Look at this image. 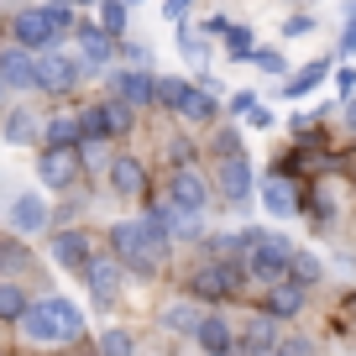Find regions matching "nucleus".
Returning a JSON list of instances; mask_svg holds the SVG:
<instances>
[{
  "label": "nucleus",
  "mask_w": 356,
  "mask_h": 356,
  "mask_svg": "<svg viewBox=\"0 0 356 356\" xmlns=\"http://www.w3.org/2000/svg\"><path fill=\"white\" fill-rule=\"evenodd\" d=\"M111 252H115V262H126L131 273H157V262L168 257V246H157L142 220H115L111 225Z\"/></svg>",
  "instance_id": "1"
},
{
  "label": "nucleus",
  "mask_w": 356,
  "mask_h": 356,
  "mask_svg": "<svg viewBox=\"0 0 356 356\" xmlns=\"http://www.w3.org/2000/svg\"><path fill=\"white\" fill-rule=\"evenodd\" d=\"M241 283H246V262H236V257H220V262L194 267L189 293H194V299H231V293H241Z\"/></svg>",
  "instance_id": "2"
},
{
  "label": "nucleus",
  "mask_w": 356,
  "mask_h": 356,
  "mask_svg": "<svg viewBox=\"0 0 356 356\" xmlns=\"http://www.w3.org/2000/svg\"><path fill=\"white\" fill-rule=\"evenodd\" d=\"M11 37H16L22 53H42V47H53L63 32L53 26V11H47V6H22V11L11 16Z\"/></svg>",
  "instance_id": "3"
},
{
  "label": "nucleus",
  "mask_w": 356,
  "mask_h": 356,
  "mask_svg": "<svg viewBox=\"0 0 356 356\" xmlns=\"http://www.w3.org/2000/svg\"><path fill=\"white\" fill-rule=\"evenodd\" d=\"M289 257H293V246L283 241V236H262V241L246 252V278H257V283H283V278H289Z\"/></svg>",
  "instance_id": "4"
},
{
  "label": "nucleus",
  "mask_w": 356,
  "mask_h": 356,
  "mask_svg": "<svg viewBox=\"0 0 356 356\" xmlns=\"http://www.w3.org/2000/svg\"><path fill=\"white\" fill-rule=\"evenodd\" d=\"M32 79L42 95H68V89L79 84V63L63 53H53V47H42V53H32Z\"/></svg>",
  "instance_id": "5"
},
{
  "label": "nucleus",
  "mask_w": 356,
  "mask_h": 356,
  "mask_svg": "<svg viewBox=\"0 0 356 356\" xmlns=\"http://www.w3.org/2000/svg\"><path fill=\"white\" fill-rule=\"evenodd\" d=\"M16 325H22V341H26V346H42V351H53V346H68V341H63V330H58L53 299H37V304H26Z\"/></svg>",
  "instance_id": "6"
},
{
  "label": "nucleus",
  "mask_w": 356,
  "mask_h": 356,
  "mask_svg": "<svg viewBox=\"0 0 356 356\" xmlns=\"http://www.w3.org/2000/svg\"><path fill=\"white\" fill-rule=\"evenodd\" d=\"M84 278H89V299L100 304V309H111V304L121 299V262H115V257H89Z\"/></svg>",
  "instance_id": "7"
},
{
  "label": "nucleus",
  "mask_w": 356,
  "mask_h": 356,
  "mask_svg": "<svg viewBox=\"0 0 356 356\" xmlns=\"http://www.w3.org/2000/svg\"><path fill=\"white\" fill-rule=\"evenodd\" d=\"M37 173H42L47 189H68V184L84 173V163H79L74 147H42V157H37Z\"/></svg>",
  "instance_id": "8"
},
{
  "label": "nucleus",
  "mask_w": 356,
  "mask_h": 356,
  "mask_svg": "<svg viewBox=\"0 0 356 356\" xmlns=\"http://www.w3.org/2000/svg\"><path fill=\"white\" fill-rule=\"evenodd\" d=\"M168 204H173V210H189V215H204V204H210L204 178L194 173V168H178L173 184H168Z\"/></svg>",
  "instance_id": "9"
},
{
  "label": "nucleus",
  "mask_w": 356,
  "mask_h": 356,
  "mask_svg": "<svg viewBox=\"0 0 356 356\" xmlns=\"http://www.w3.org/2000/svg\"><path fill=\"white\" fill-rule=\"evenodd\" d=\"M194 341L204 346V356H225L236 346V330H231L225 314H200V320H194Z\"/></svg>",
  "instance_id": "10"
},
{
  "label": "nucleus",
  "mask_w": 356,
  "mask_h": 356,
  "mask_svg": "<svg viewBox=\"0 0 356 356\" xmlns=\"http://www.w3.org/2000/svg\"><path fill=\"white\" fill-rule=\"evenodd\" d=\"M111 95L126 100V105H152V74H147V68H115Z\"/></svg>",
  "instance_id": "11"
},
{
  "label": "nucleus",
  "mask_w": 356,
  "mask_h": 356,
  "mask_svg": "<svg viewBox=\"0 0 356 356\" xmlns=\"http://www.w3.org/2000/svg\"><path fill=\"white\" fill-rule=\"evenodd\" d=\"M215 178H220V194H225V200H236V204H241L246 194H252V168H246V157H241V152L220 157Z\"/></svg>",
  "instance_id": "12"
},
{
  "label": "nucleus",
  "mask_w": 356,
  "mask_h": 356,
  "mask_svg": "<svg viewBox=\"0 0 356 356\" xmlns=\"http://www.w3.org/2000/svg\"><path fill=\"white\" fill-rule=\"evenodd\" d=\"M278 341L283 335H278V320H273V314H252V320L241 325V346H246L241 356H267Z\"/></svg>",
  "instance_id": "13"
},
{
  "label": "nucleus",
  "mask_w": 356,
  "mask_h": 356,
  "mask_svg": "<svg viewBox=\"0 0 356 356\" xmlns=\"http://www.w3.org/2000/svg\"><path fill=\"white\" fill-rule=\"evenodd\" d=\"M47 252H53L58 267H68V273H84V262H89V236H84V231H58Z\"/></svg>",
  "instance_id": "14"
},
{
  "label": "nucleus",
  "mask_w": 356,
  "mask_h": 356,
  "mask_svg": "<svg viewBox=\"0 0 356 356\" xmlns=\"http://www.w3.org/2000/svg\"><path fill=\"white\" fill-rule=\"evenodd\" d=\"M11 225H16V236L47 231V204H42V194H16V200H11Z\"/></svg>",
  "instance_id": "15"
},
{
  "label": "nucleus",
  "mask_w": 356,
  "mask_h": 356,
  "mask_svg": "<svg viewBox=\"0 0 356 356\" xmlns=\"http://www.w3.org/2000/svg\"><path fill=\"white\" fill-rule=\"evenodd\" d=\"M111 189L121 194V200H142L147 194V168L136 163V157H115L111 163Z\"/></svg>",
  "instance_id": "16"
},
{
  "label": "nucleus",
  "mask_w": 356,
  "mask_h": 356,
  "mask_svg": "<svg viewBox=\"0 0 356 356\" xmlns=\"http://www.w3.org/2000/svg\"><path fill=\"white\" fill-rule=\"evenodd\" d=\"M173 111L184 115V121H194V126H210L215 121V95H210V89L184 84V89H178V100H173Z\"/></svg>",
  "instance_id": "17"
},
{
  "label": "nucleus",
  "mask_w": 356,
  "mask_h": 356,
  "mask_svg": "<svg viewBox=\"0 0 356 356\" xmlns=\"http://www.w3.org/2000/svg\"><path fill=\"white\" fill-rule=\"evenodd\" d=\"M262 204H267V215H293V210H299V189H293V178L289 173H273L262 184Z\"/></svg>",
  "instance_id": "18"
},
{
  "label": "nucleus",
  "mask_w": 356,
  "mask_h": 356,
  "mask_svg": "<svg viewBox=\"0 0 356 356\" xmlns=\"http://www.w3.org/2000/svg\"><path fill=\"white\" fill-rule=\"evenodd\" d=\"M0 84H6V89H37V79H32V53H22V47L0 53Z\"/></svg>",
  "instance_id": "19"
},
{
  "label": "nucleus",
  "mask_w": 356,
  "mask_h": 356,
  "mask_svg": "<svg viewBox=\"0 0 356 356\" xmlns=\"http://www.w3.org/2000/svg\"><path fill=\"white\" fill-rule=\"evenodd\" d=\"M304 309V289L299 283H267V314H273V320H289V314H299Z\"/></svg>",
  "instance_id": "20"
},
{
  "label": "nucleus",
  "mask_w": 356,
  "mask_h": 356,
  "mask_svg": "<svg viewBox=\"0 0 356 356\" xmlns=\"http://www.w3.org/2000/svg\"><path fill=\"white\" fill-rule=\"evenodd\" d=\"M37 131H42V121H37V115L22 105V111L6 115V131H0V136H6L11 147H26V142H37Z\"/></svg>",
  "instance_id": "21"
},
{
  "label": "nucleus",
  "mask_w": 356,
  "mask_h": 356,
  "mask_svg": "<svg viewBox=\"0 0 356 356\" xmlns=\"http://www.w3.org/2000/svg\"><path fill=\"white\" fill-rule=\"evenodd\" d=\"M79 47H84L89 63H111V53H115V42L100 32V26H84V32H79Z\"/></svg>",
  "instance_id": "22"
},
{
  "label": "nucleus",
  "mask_w": 356,
  "mask_h": 356,
  "mask_svg": "<svg viewBox=\"0 0 356 356\" xmlns=\"http://www.w3.org/2000/svg\"><path fill=\"white\" fill-rule=\"evenodd\" d=\"M22 309H26V289L16 278H0V320H22Z\"/></svg>",
  "instance_id": "23"
},
{
  "label": "nucleus",
  "mask_w": 356,
  "mask_h": 356,
  "mask_svg": "<svg viewBox=\"0 0 356 356\" xmlns=\"http://www.w3.org/2000/svg\"><path fill=\"white\" fill-rule=\"evenodd\" d=\"M325 74H330V63H309V68H299V74L289 79V89H283V95H289V100H304L314 84H325Z\"/></svg>",
  "instance_id": "24"
},
{
  "label": "nucleus",
  "mask_w": 356,
  "mask_h": 356,
  "mask_svg": "<svg viewBox=\"0 0 356 356\" xmlns=\"http://www.w3.org/2000/svg\"><path fill=\"white\" fill-rule=\"evenodd\" d=\"M289 273H293V283H299V289H309V283H320V257H309V252H293L289 257Z\"/></svg>",
  "instance_id": "25"
},
{
  "label": "nucleus",
  "mask_w": 356,
  "mask_h": 356,
  "mask_svg": "<svg viewBox=\"0 0 356 356\" xmlns=\"http://www.w3.org/2000/svg\"><path fill=\"white\" fill-rule=\"evenodd\" d=\"M47 147H79V121L74 115H53V121H47Z\"/></svg>",
  "instance_id": "26"
},
{
  "label": "nucleus",
  "mask_w": 356,
  "mask_h": 356,
  "mask_svg": "<svg viewBox=\"0 0 356 356\" xmlns=\"http://www.w3.org/2000/svg\"><path fill=\"white\" fill-rule=\"evenodd\" d=\"M100 32L121 37L126 32V0H100Z\"/></svg>",
  "instance_id": "27"
},
{
  "label": "nucleus",
  "mask_w": 356,
  "mask_h": 356,
  "mask_svg": "<svg viewBox=\"0 0 356 356\" xmlns=\"http://www.w3.org/2000/svg\"><path fill=\"white\" fill-rule=\"evenodd\" d=\"M53 314H58V330H63V341H79V330H84V314H79L68 299H53Z\"/></svg>",
  "instance_id": "28"
},
{
  "label": "nucleus",
  "mask_w": 356,
  "mask_h": 356,
  "mask_svg": "<svg viewBox=\"0 0 356 356\" xmlns=\"http://www.w3.org/2000/svg\"><path fill=\"white\" fill-rule=\"evenodd\" d=\"M100 105H105V126H111V136L131 131V105H126V100H115V95H111V100H100Z\"/></svg>",
  "instance_id": "29"
},
{
  "label": "nucleus",
  "mask_w": 356,
  "mask_h": 356,
  "mask_svg": "<svg viewBox=\"0 0 356 356\" xmlns=\"http://www.w3.org/2000/svg\"><path fill=\"white\" fill-rule=\"evenodd\" d=\"M79 121V136H100V142H111V126H105V105H89L84 115H74Z\"/></svg>",
  "instance_id": "30"
},
{
  "label": "nucleus",
  "mask_w": 356,
  "mask_h": 356,
  "mask_svg": "<svg viewBox=\"0 0 356 356\" xmlns=\"http://www.w3.org/2000/svg\"><path fill=\"white\" fill-rule=\"evenodd\" d=\"M22 267H26V246L6 241V246H0V278H16Z\"/></svg>",
  "instance_id": "31"
},
{
  "label": "nucleus",
  "mask_w": 356,
  "mask_h": 356,
  "mask_svg": "<svg viewBox=\"0 0 356 356\" xmlns=\"http://www.w3.org/2000/svg\"><path fill=\"white\" fill-rule=\"evenodd\" d=\"M95 356H131V335H126V330H105Z\"/></svg>",
  "instance_id": "32"
},
{
  "label": "nucleus",
  "mask_w": 356,
  "mask_h": 356,
  "mask_svg": "<svg viewBox=\"0 0 356 356\" xmlns=\"http://www.w3.org/2000/svg\"><path fill=\"white\" fill-rule=\"evenodd\" d=\"M225 53L231 58H252V26H231V32H225Z\"/></svg>",
  "instance_id": "33"
},
{
  "label": "nucleus",
  "mask_w": 356,
  "mask_h": 356,
  "mask_svg": "<svg viewBox=\"0 0 356 356\" xmlns=\"http://www.w3.org/2000/svg\"><path fill=\"white\" fill-rule=\"evenodd\" d=\"M273 356H314V346L304 341V335H289V341L273 346Z\"/></svg>",
  "instance_id": "34"
},
{
  "label": "nucleus",
  "mask_w": 356,
  "mask_h": 356,
  "mask_svg": "<svg viewBox=\"0 0 356 356\" xmlns=\"http://www.w3.org/2000/svg\"><path fill=\"white\" fill-rule=\"evenodd\" d=\"M163 320L173 325V330H194V309H184V304H178V309H168Z\"/></svg>",
  "instance_id": "35"
},
{
  "label": "nucleus",
  "mask_w": 356,
  "mask_h": 356,
  "mask_svg": "<svg viewBox=\"0 0 356 356\" xmlns=\"http://www.w3.org/2000/svg\"><path fill=\"white\" fill-rule=\"evenodd\" d=\"M231 152H241V136H236V131H220V136H215V157H231Z\"/></svg>",
  "instance_id": "36"
},
{
  "label": "nucleus",
  "mask_w": 356,
  "mask_h": 356,
  "mask_svg": "<svg viewBox=\"0 0 356 356\" xmlns=\"http://www.w3.org/2000/svg\"><path fill=\"white\" fill-rule=\"evenodd\" d=\"M257 68H267V74H283V53H252Z\"/></svg>",
  "instance_id": "37"
},
{
  "label": "nucleus",
  "mask_w": 356,
  "mask_h": 356,
  "mask_svg": "<svg viewBox=\"0 0 356 356\" xmlns=\"http://www.w3.org/2000/svg\"><path fill=\"white\" fill-rule=\"evenodd\" d=\"M189 6H194V0H168L163 16H168V22H184V16H189Z\"/></svg>",
  "instance_id": "38"
},
{
  "label": "nucleus",
  "mask_w": 356,
  "mask_h": 356,
  "mask_svg": "<svg viewBox=\"0 0 356 356\" xmlns=\"http://www.w3.org/2000/svg\"><path fill=\"white\" fill-rule=\"evenodd\" d=\"M346 126H351V131H356V100L346 105Z\"/></svg>",
  "instance_id": "39"
},
{
  "label": "nucleus",
  "mask_w": 356,
  "mask_h": 356,
  "mask_svg": "<svg viewBox=\"0 0 356 356\" xmlns=\"http://www.w3.org/2000/svg\"><path fill=\"white\" fill-rule=\"evenodd\" d=\"M351 26H356V6H351Z\"/></svg>",
  "instance_id": "40"
},
{
  "label": "nucleus",
  "mask_w": 356,
  "mask_h": 356,
  "mask_svg": "<svg viewBox=\"0 0 356 356\" xmlns=\"http://www.w3.org/2000/svg\"><path fill=\"white\" fill-rule=\"evenodd\" d=\"M0 100H6V84H0Z\"/></svg>",
  "instance_id": "41"
},
{
  "label": "nucleus",
  "mask_w": 356,
  "mask_h": 356,
  "mask_svg": "<svg viewBox=\"0 0 356 356\" xmlns=\"http://www.w3.org/2000/svg\"><path fill=\"white\" fill-rule=\"evenodd\" d=\"M79 356H95V351H79Z\"/></svg>",
  "instance_id": "42"
},
{
  "label": "nucleus",
  "mask_w": 356,
  "mask_h": 356,
  "mask_svg": "<svg viewBox=\"0 0 356 356\" xmlns=\"http://www.w3.org/2000/svg\"><path fill=\"white\" fill-rule=\"evenodd\" d=\"M267 356H273V351H267Z\"/></svg>",
  "instance_id": "43"
}]
</instances>
